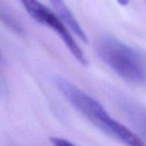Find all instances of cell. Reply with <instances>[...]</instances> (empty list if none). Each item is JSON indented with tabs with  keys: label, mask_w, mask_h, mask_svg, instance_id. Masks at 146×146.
<instances>
[{
	"label": "cell",
	"mask_w": 146,
	"mask_h": 146,
	"mask_svg": "<svg viewBox=\"0 0 146 146\" xmlns=\"http://www.w3.org/2000/svg\"><path fill=\"white\" fill-rule=\"evenodd\" d=\"M54 84L71 106L102 131L127 146H146L135 133L111 117L99 102L78 86L62 78H56Z\"/></svg>",
	"instance_id": "6da1fadb"
},
{
	"label": "cell",
	"mask_w": 146,
	"mask_h": 146,
	"mask_svg": "<svg viewBox=\"0 0 146 146\" xmlns=\"http://www.w3.org/2000/svg\"><path fill=\"white\" fill-rule=\"evenodd\" d=\"M99 58L125 80L143 84L146 82V64L133 48L111 35H103L96 44Z\"/></svg>",
	"instance_id": "7a4b0ae2"
},
{
	"label": "cell",
	"mask_w": 146,
	"mask_h": 146,
	"mask_svg": "<svg viewBox=\"0 0 146 146\" xmlns=\"http://www.w3.org/2000/svg\"><path fill=\"white\" fill-rule=\"evenodd\" d=\"M27 13L38 23L51 29L64 43L70 53L83 65H88V60L80 46L71 35L69 28L63 20L41 4L39 0H19Z\"/></svg>",
	"instance_id": "3957f363"
},
{
	"label": "cell",
	"mask_w": 146,
	"mask_h": 146,
	"mask_svg": "<svg viewBox=\"0 0 146 146\" xmlns=\"http://www.w3.org/2000/svg\"><path fill=\"white\" fill-rule=\"evenodd\" d=\"M52 5L57 15L63 20V22L67 25V27L74 33L82 41L87 43L88 38L81 25L78 22L75 16L72 14L70 10L67 7L64 0H49Z\"/></svg>",
	"instance_id": "277c9868"
},
{
	"label": "cell",
	"mask_w": 146,
	"mask_h": 146,
	"mask_svg": "<svg viewBox=\"0 0 146 146\" xmlns=\"http://www.w3.org/2000/svg\"><path fill=\"white\" fill-rule=\"evenodd\" d=\"M129 119L134 124L135 127L139 132L146 138V113L141 112V110L129 107L127 108Z\"/></svg>",
	"instance_id": "5b68a950"
},
{
	"label": "cell",
	"mask_w": 146,
	"mask_h": 146,
	"mask_svg": "<svg viewBox=\"0 0 146 146\" xmlns=\"http://www.w3.org/2000/svg\"><path fill=\"white\" fill-rule=\"evenodd\" d=\"M50 141L53 146H76L75 144H73L70 141H68L64 138H62V137H53L50 138Z\"/></svg>",
	"instance_id": "8992f818"
},
{
	"label": "cell",
	"mask_w": 146,
	"mask_h": 146,
	"mask_svg": "<svg viewBox=\"0 0 146 146\" xmlns=\"http://www.w3.org/2000/svg\"><path fill=\"white\" fill-rule=\"evenodd\" d=\"M117 2L121 5V6H125L128 5L129 0H117Z\"/></svg>",
	"instance_id": "52a82bcc"
},
{
	"label": "cell",
	"mask_w": 146,
	"mask_h": 146,
	"mask_svg": "<svg viewBox=\"0 0 146 146\" xmlns=\"http://www.w3.org/2000/svg\"><path fill=\"white\" fill-rule=\"evenodd\" d=\"M3 92H4V86L2 84V82L0 81V95H2Z\"/></svg>",
	"instance_id": "ba28073f"
},
{
	"label": "cell",
	"mask_w": 146,
	"mask_h": 146,
	"mask_svg": "<svg viewBox=\"0 0 146 146\" xmlns=\"http://www.w3.org/2000/svg\"><path fill=\"white\" fill-rule=\"evenodd\" d=\"M1 61H2V55L0 54V62H1Z\"/></svg>",
	"instance_id": "9c48e42d"
}]
</instances>
